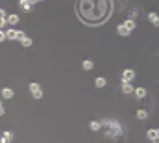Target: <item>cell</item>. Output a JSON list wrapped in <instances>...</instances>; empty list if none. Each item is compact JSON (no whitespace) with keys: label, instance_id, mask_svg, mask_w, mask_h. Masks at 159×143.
<instances>
[{"label":"cell","instance_id":"6da1fadb","mask_svg":"<svg viewBox=\"0 0 159 143\" xmlns=\"http://www.w3.org/2000/svg\"><path fill=\"white\" fill-rule=\"evenodd\" d=\"M106 136L107 138H119V136H122V125L113 119L111 126H107V130H106Z\"/></svg>","mask_w":159,"mask_h":143},{"label":"cell","instance_id":"7a4b0ae2","mask_svg":"<svg viewBox=\"0 0 159 143\" xmlns=\"http://www.w3.org/2000/svg\"><path fill=\"white\" fill-rule=\"evenodd\" d=\"M28 89H30V93H32V97L35 99V100H39V99H43V87H41V84H39V82H30Z\"/></svg>","mask_w":159,"mask_h":143},{"label":"cell","instance_id":"3957f363","mask_svg":"<svg viewBox=\"0 0 159 143\" xmlns=\"http://www.w3.org/2000/svg\"><path fill=\"white\" fill-rule=\"evenodd\" d=\"M4 33H6V39H17V41H22L24 37H26V33L22 32V30H13V28H8V30H4Z\"/></svg>","mask_w":159,"mask_h":143},{"label":"cell","instance_id":"277c9868","mask_svg":"<svg viewBox=\"0 0 159 143\" xmlns=\"http://www.w3.org/2000/svg\"><path fill=\"white\" fill-rule=\"evenodd\" d=\"M19 8L22 9L24 13H32V9H33V4L30 2V0H19Z\"/></svg>","mask_w":159,"mask_h":143},{"label":"cell","instance_id":"5b68a950","mask_svg":"<svg viewBox=\"0 0 159 143\" xmlns=\"http://www.w3.org/2000/svg\"><path fill=\"white\" fill-rule=\"evenodd\" d=\"M135 78V71L133 69H124L122 71V82H131Z\"/></svg>","mask_w":159,"mask_h":143},{"label":"cell","instance_id":"8992f818","mask_svg":"<svg viewBox=\"0 0 159 143\" xmlns=\"http://www.w3.org/2000/svg\"><path fill=\"white\" fill-rule=\"evenodd\" d=\"M122 24H124V28H126V30H128L130 33H131V32H133V30L137 28V23H135L133 19H126V20H124Z\"/></svg>","mask_w":159,"mask_h":143},{"label":"cell","instance_id":"52a82bcc","mask_svg":"<svg viewBox=\"0 0 159 143\" xmlns=\"http://www.w3.org/2000/svg\"><path fill=\"white\" fill-rule=\"evenodd\" d=\"M11 139H13V132L9 130L2 132V136H0V143H11Z\"/></svg>","mask_w":159,"mask_h":143},{"label":"cell","instance_id":"ba28073f","mask_svg":"<svg viewBox=\"0 0 159 143\" xmlns=\"http://www.w3.org/2000/svg\"><path fill=\"white\" fill-rule=\"evenodd\" d=\"M122 93H126V95H131V93H133V89H135V87L133 86H131V82H122Z\"/></svg>","mask_w":159,"mask_h":143},{"label":"cell","instance_id":"9c48e42d","mask_svg":"<svg viewBox=\"0 0 159 143\" xmlns=\"http://www.w3.org/2000/svg\"><path fill=\"white\" fill-rule=\"evenodd\" d=\"M146 138L150 141H155L159 138V136H157V128H148V130H146Z\"/></svg>","mask_w":159,"mask_h":143},{"label":"cell","instance_id":"30bf717a","mask_svg":"<svg viewBox=\"0 0 159 143\" xmlns=\"http://www.w3.org/2000/svg\"><path fill=\"white\" fill-rule=\"evenodd\" d=\"M0 93H2L4 99H13V95H15V91H13L11 87H2V91H0Z\"/></svg>","mask_w":159,"mask_h":143},{"label":"cell","instance_id":"8fae6325","mask_svg":"<svg viewBox=\"0 0 159 143\" xmlns=\"http://www.w3.org/2000/svg\"><path fill=\"white\" fill-rule=\"evenodd\" d=\"M148 20H150L154 26H157V28H159V15H157V13H154V11L148 13Z\"/></svg>","mask_w":159,"mask_h":143},{"label":"cell","instance_id":"7c38bea8","mask_svg":"<svg viewBox=\"0 0 159 143\" xmlns=\"http://www.w3.org/2000/svg\"><path fill=\"white\" fill-rule=\"evenodd\" d=\"M133 93L137 95V99H144V97H146V87H135V89H133Z\"/></svg>","mask_w":159,"mask_h":143},{"label":"cell","instance_id":"4fadbf2b","mask_svg":"<svg viewBox=\"0 0 159 143\" xmlns=\"http://www.w3.org/2000/svg\"><path fill=\"white\" fill-rule=\"evenodd\" d=\"M6 23H9L11 26H15L19 23V15L17 13H11V15H8V19H6Z\"/></svg>","mask_w":159,"mask_h":143},{"label":"cell","instance_id":"5bb4252c","mask_svg":"<svg viewBox=\"0 0 159 143\" xmlns=\"http://www.w3.org/2000/svg\"><path fill=\"white\" fill-rule=\"evenodd\" d=\"M117 33H119V36H122V37H128V36H130V32L124 28V24H122V23L117 26Z\"/></svg>","mask_w":159,"mask_h":143},{"label":"cell","instance_id":"9a60e30c","mask_svg":"<svg viewBox=\"0 0 159 143\" xmlns=\"http://www.w3.org/2000/svg\"><path fill=\"white\" fill-rule=\"evenodd\" d=\"M137 119H139V121H146L148 119V112L146 110H142V108H141V110H137Z\"/></svg>","mask_w":159,"mask_h":143},{"label":"cell","instance_id":"2e32d148","mask_svg":"<svg viewBox=\"0 0 159 143\" xmlns=\"http://www.w3.org/2000/svg\"><path fill=\"white\" fill-rule=\"evenodd\" d=\"M89 128H91L93 132H98L102 128V125H100V121H91V123H89Z\"/></svg>","mask_w":159,"mask_h":143},{"label":"cell","instance_id":"e0dca14e","mask_svg":"<svg viewBox=\"0 0 159 143\" xmlns=\"http://www.w3.org/2000/svg\"><path fill=\"white\" fill-rule=\"evenodd\" d=\"M93 67H94V63H93L91 60H85L83 63H81V69H83V71H91Z\"/></svg>","mask_w":159,"mask_h":143},{"label":"cell","instance_id":"ac0fdd59","mask_svg":"<svg viewBox=\"0 0 159 143\" xmlns=\"http://www.w3.org/2000/svg\"><path fill=\"white\" fill-rule=\"evenodd\" d=\"M106 84H107V80L104 78V76H98V78L94 80V86H96V87H104Z\"/></svg>","mask_w":159,"mask_h":143},{"label":"cell","instance_id":"d6986e66","mask_svg":"<svg viewBox=\"0 0 159 143\" xmlns=\"http://www.w3.org/2000/svg\"><path fill=\"white\" fill-rule=\"evenodd\" d=\"M20 43H22V46H32V43H33V41H32V39H30L28 36H26V37H24L22 41H20Z\"/></svg>","mask_w":159,"mask_h":143},{"label":"cell","instance_id":"ffe728a7","mask_svg":"<svg viewBox=\"0 0 159 143\" xmlns=\"http://www.w3.org/2000/svg\"><path fill=\"white\" fill-rule=\"evenodd\" d=\"M2 41H6V33H4V30H0V43Z\"/></svg>","mask_w":159,"mask_h":143},{"label":"cell","instance_id":"44dd1931","mask_svg":"<svg viewBox=\"0 0 159 143\" xmlns=\"http://www.w3.org/2000/svg\"><path fill=\"white\" fill-rule=\"evenodd\" d=\"M0 115H4V106H2V100H0Z\"/></svg>","mask_w":159,"mask_h":143},{"label":"cell","instance_id":"7402d4cb","mask_svg":"<svg viewBox=\"0 0 159 143\" xmlns=\"http://www.w3.org/2000/svg\"><path fill=\"white\" fill-rule=\"evenodd\" d=\"M30 2H32V4H33V6H35V4H37V2H43V0H30Z\"/></svg>","mask_w":159,"mask_h":143},{"label":"cell","instance_id":"603a6c76","mask_svg":"<svg viewBox=\"0 0 159 143\" xmlns=\"http://www.w3.org/2000/svg\"><path fill=\"white\" fill-rule=\"evenodd\" d=\"M154 143H159V138H157V139H155V141H154Z\"/></svg>","mask_w":159,"mask_h":143}]
</instances>
